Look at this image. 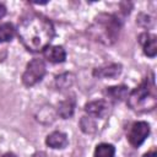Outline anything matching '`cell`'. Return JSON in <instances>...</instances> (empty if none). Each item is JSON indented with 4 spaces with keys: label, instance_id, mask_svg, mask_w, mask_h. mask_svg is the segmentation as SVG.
I'll return each instance as SVG.
<instances>
[{
    "label": "cell",
    "instance_id": "cell-1",
    "mask_svg": "<svg viewBox=\"0 0 157 157\" xmlns=\"http://www.w3.org/2000/svg\"><path fill=\"white\" fill-rule=\"evenodd\" d=\"M16 31L22 45L32 53L44 52L55 36L53 22L40 13H28L23 16Z\"/></svg>",
    "mask_w": 157,
    "mask_h": 157
},
{
    "label": "cell",
    "instance_id": "cell-2",
    "mask_svg": "<svg viewBox=\"0 0 157 157\" xmlns=\"http://www.w3.org/2000/svg\"><path fill=\"white\" fill-rule=\"evenodd\" d=\"M128 105L139 113L153 110L157 104V93L153 75L146 77L136 88L128 94Z\"/></svg>",
    "mask_w": 157,
    "mask_h": 157
},
{
    "label": "cell",
    "instance_id": "cell-3",
    "mask_svg": "<svg viewBox=\"0 0 157 157\" xmlns=\"http://www.w3.org/2000/svg\"><path fill=\"white\" fill-rule=\"evenodd\" d=\"M120 29L121 22L115 15L101 13L94 18L92 26L90 27V33L96 40L109 45L118 39Z\"/></svg>",
    "mask_w": 157,
    "mask_h": 157
},
{
    "label": "cell",
    "instance_id": "cell-4",
    "mask_svg": "<svg viewBox=\"0 0 157 157\" xmlns=\"http://www.w3.org/2000/svg\"><path fill=\"white\" fill-rule=\"evenodd\" d=\"M45 72H47L45 63L42 59H33L27 64L26 70L22 74V83L26 87H32L42 81Z\"/></svg>",
    "mask_w": 157,
    "mask_h": 157
},
{
    "label": "cell",
    "instance_id": "cell-5",
    "mask_svg": "<svg viewBox=\"0 0 157 157\" xmlns=\"http://www.w3.org/2000/svg\"><path fill=\"white\" fill-rule=\"evenodd\" d=\"M150 135V124L146 121H135L128 131V141L131 146L139 147Z\"/></svg>",
    "mask_w": 157,
    "mask_h": 157
},
{
    "label": "cell",
    "instance_id": "cell-6",
    "mask_svg": "<svg viewBox=\"0 0 157 157\" xmlns=\"http://www.w3.org/2000/svg\"><path fill=\"white\" fill-rule=\"evenodd\" d=\"M109 110H110V104L104 99L91 101V102L85 104V112L91 118L103 119V118H105L108 115Z\"/></svg>",
    "mask_w": 157,
    "mask_h": 157
},
{
    "label": "cell",
    "instance_id": "cell-7",
    "mask_svg": "<svg viewBox=\"0 0 157 157\" xmlns=\"http://www.w3.org/2000/svg\"><path fill=\"white\" fill-rule=\"evenodd\" d=\"M139 42L144 49L145 55L153 58L157 54V38L155 34H151L148 32L141 33L139 36Z\"/></svg>",
    "mask_w": 157,
    "mask_h": 157
},
{
    "label": "cell",
    "instance_id": "cell-8",
    "mask_svg": "<svg viewBox=\"0 0 157 157\" xmlns=\"http://www.w3.org/2000/svg\"><path fill=\"white\" fill-rule=\"evenodd\" d=\"M44 58L53 64L64 63L66 59V52L61 45H49L44 49Z\"/></svg>",
    "mask_w": 157,
    "mask_h": 157
},
{
    "label": "cell",
    "instance_id": "cell-9",
    "mask_svg": "<svg viewBox=\"0 0 157 157\" xmlns=\"http://www.w3.org/2000/svg\"><path fill=\"white\" fill-rule=\"evenodd\" d=\"M121 72V65L120 64H109L107 66L97 67L93 70V76L98 78H114L119 76Z\"/></svg>",
    "mask_w": 157,
    "mask_h": 157
},
{
    "label": "cell",
    "instance_id": "cell-10",
    "mask_svg": "<svg viewBox=\"0 0 157 157\" xmlns=\"http://www.w3.org/2000/svg\"><path fill=\"white\" fill-rule=\"evenodd\" d=\"M45 144L52 147V148H64L67 146L69 140H67V135L65 132L61 131H53L52 134H49L45 139Z\"/></svg>",
    "mask_w": 157,
    "mask_h": 157
},
{
    "label": "cell",
    "instance_id": "cell-11",
    "mask_svg": "<svg viewBox=\"0 0 157 157\" xmlns=\"http://www.w3.org/2000/svg\"><path fill=\"white\" fill-rule=\"evenodd\" d=\"M105 94L114 102H120L125 99L129 94L128 86L125 85H119V86H110L105 88Z\"/></svg>",
    "mask_w": 157,
    "mask_h": 157
},
{
    "label": "cell",
    "instance_id": "cell-12",
    "mask_svg": "<svg viewBox=\"0 0 157 157\" xmlns=\"http://www.w3.org/2000/svg\"><path fill=\"white\" fill-rule=\"evenodd\" d=\"M74 110H75V98L72 97H67L66 99L61 101L58 105V114L63 119H67L72 117Z\"/></svg>",
    "mask_w": 157,
    "mask_h": 157
},
{
    "label": "cell",
    "instance_id": "cell-13",
    "mask_svg": "<svg viewBox=\"0 0 157 157\" xmlns=\"http://www.w3.org/2000/svg\"><path fill=\"white\" fill-rule=\"evenodd\" d=\"M15 32H16V29L12 23H10V22L0 23V43L11 40L15 36Z\"/></svg>",
    "mask_w": 157,
    "mask_h": 157
},
{
    "label": "cell",
    "instance_id": "cell-14",
    "mask_svg": "<svg viewBox=\"0 0 157 157\" xmlns=\"http://www.w3.org/2000/svg\"><path fill=\"white\" fill-rule=\"evenodd\" d=\"M115 148L110 144H99L94 148V157H114Z\"/></svg>",
    "mask_w": 157,
    "mask_h": 157
},
{
    "label": "cell",
    "instance_id": "cell-15",
    "mask_svg": "<svg viewBox=\"0 0 157 157\" xmlns=\"http://www.w3.org/2000/svg\"><path fill=\"white\" fill-rule=\"evenodd\" d=\"M74 78H75V77H74L72 74L65 72V74H61V75L56 76L55 82H56L58 88H60V90H65V88H69V87L74 83Z\"/></svg>",
    "mask_w": 157,
    "mask_h": 157
},
{
    "label": "cell",
    "instance_id": "cell-16",
    "mask_svg": "<svg viewBox=\"0 0 157 157\" xmlns=\"http://www.w3.org/2000/svg\"><path fill=\"white\" fill-rule=\"evenodd\" d=\"M80 125H81V129L83 132L92 134L96 131V124L93 121V118H91V117H83L80 121Z\"/></svg>",
    "mask_w": 157,
    "mask_h": 157
},
{
    "label": "cell",
    "instance_id": "cell-17",
    "mask_svg": "<svg viewBox=\"0 0 157 157\" xmlns=\"http://www.w3.org/2000/svg\"><path fill=\"white\" fill-rule=\"evenodd\" d=\"M5 15H6V6H5L2 2H0V20H1Z\"/></svg>",
    "mask_w": 157,
    "mask_h": 157
},
{
    "label": "cell",
    "instance_id": "cell-18",
    "mask_svg": "<svg viewBox=\"0 0 157 157\" xmlns=\"http://www.w3.org/2000/svg\"><path fill=\"white\" fill-rule=\"evenodd\" d=\"M142 157H157V152H156V150L153 148V150H151V151H148V152H146Z\"/></svg>",
    "mask_w": 157,
    "mask_h": 157
},
{
    "label": "cell",
    "instance_id": "cell-19",
    "mask_svg": "<svg viewBox=\"0 0 157 157\" xmlns=\"http://www.w3.org/2000/svg\"><path fill=\"white\" fill-rule=\"evenodd\" d=\"M31 157H47V153H45V152H43V151H38V152L33 153Z\"/></svg>",
    "mask_w": 157,
    "mask_h": 157
},
{
    "label": "cell",
    "instance_id": "cell-20",
    "mask_svg": "<svg viewBox=\"0 0 157 157\" xmlns=\"http://www.w3.org/2000/svg\"><path fill=\"white\" fill-rule=\"evenodd\" d=\"M2 157H17L15 153H12V152H6L5 155H2Z\"/></svg>",
    "mask_w": 157,
    "mask_h": 157
}]
</instances>
